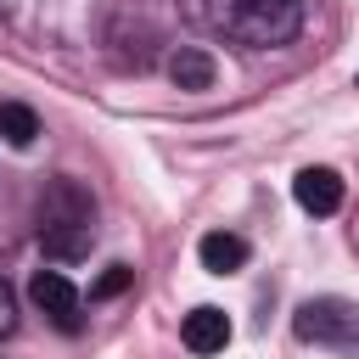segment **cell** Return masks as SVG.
Here are the masks:
<instances>
[{"label":"cell","instance_id":"7a4b0ae2","mask_svg":"<svg viewBox=\"0 0 359 359\" xmlns=\"http://www.w3.org/2000/svg\"><path fill=\"white\" fill-rule=\"evenodd\" d=\"M95 241V202L84 185L73 180H56L39 202V247L50 258H84Z\"/></svg>","mask_w":359,"mask_h":359},{"label":"cell","instance_id":"6da1fadb","mask_svg":"<svg viewBox=\"0 0 359 359\" xmlns=\"http://www.w3.org/2000/svg\"><path fill=\"white\" fill-rule=\"evenodd\" d=\"M208 22L247 50H275L297 39L303 0H208Z\"/></svg>","mask_w":359,"mask_h":359},{"label":"cell","instance_id":"8fae6325","mask_svg":"<svg viewBox=\"0 0 359 359\" xmlns=\"http://www.w3.org/2000/svg\"><path fill=\"white\" fill-rule=\"evenodd\" d=\"M11 325H17V297H11V286L0 280V337H6Z\"/></svg>","mask_w":359,"mask_h":359},{"label":"cell","instance_id":"5b68a950","mask_svg":"<svg viewBox=\"0 0 359 359\" xmlns=\"http://www.w3.org/2000/svg\"><path fill=\"white\" fill-rule=\"evenodd\" d=\"M292 196H297V208H303V213L331 219V213L342 208V174H337V168H297Z\"/></svg>","mask_w":359,"mask_h":359},{"label":"cell","instance_id":"277c9868","mask_svg":"<svg viewBox=\"0 0 359 359\" xmlns=\"http://www.w3.org/2000/svg\"><path fill=\"white\" fill-rule=\"evenodd\" d=\"M28 297H34V309L56 325V331H79L84 325V303H79V286L62 275V269H34V280H28Z\"/></svg>","mask_w":359,"mask_h":359},{"label":"cell","instance_id":"3957f363","mask_svg":"<svg viewBox=\"0 0 359 359\" xmlns=\"http://www.w3.org/2000/svg\"><path fill=\"white\" fill-rule=\"evenodd\" d=\"M292 331L314 348H359V303L348 297H309L292 314Z\"/></svg>","mask_w":359,"mask_h":359},{"label":"cell","instance_id":"9c48e42d","mask_svg":"<svg viewBox=\"0 0 359 359\" xmlns=\"http://www.w3.org/2000/svg\"><path fill=\"white\" fill-rule=\"evenodd\" d=\"M34 135H39L34 107H22V101H0V140L22 151V146H34Z\"/></svg>","mask_w":359,"mask_h":359},{"label":"cell","instance_id":"8992f818","mask_svg":"<svg viewBox=\"0 0 359 359\" xmlns=\"http://www.w3.org/2000/svg\"><path fill=\"white\" fill-rule=\"evenodd\" d=\"M180 337H185V348H191V353H224V342H230V320H224V309L202 303V309H191V314H185Z\"/></svg>","mask_w":359,"mask_h":359},{"label":"cell","instance_id":"30bf717a","mask_svg":"<svg viewBox=\"0 0 359 359\" xmlns=\"http://www.w3.org/2000/svg\"><path fill=\"white\" fill-rule=\"evenodd\" d=\"M129 280H135V269H129V264H112V269H107V275H101V280L90 286V297H118V292H123Z\"/></svg>","mask_w":359,"mask_h":359},{"label":"cell","instance_id":"ba28073f","mask_svg":"<svg viewBox=\"0 0 359 359\" xmlns=\"http://www.w3.org/2000/svg\"><path fill=\"white\" fill-rule=\"evenodd\" d=\"M168 79H174L180 90H213L219 67H213L208 50H174V56H168Z\"/></svg>","mask_w":359,"mask_h":359},{"label":"cell","instance_id":"52a82bcc","mask_svg":"<svg viewBox=\"0 0 359 359\" xmlns=\"http://www.w3.org/2000/svg\"><path fill=\"white\" fill-rule=\"evenodd\" d=\"M196 258H202L208 275H236V269L247 264V241H241L236 230H208V236L196 241Z\"/></svg>","mask_w":359,"mask_h":359}]
</instances>
